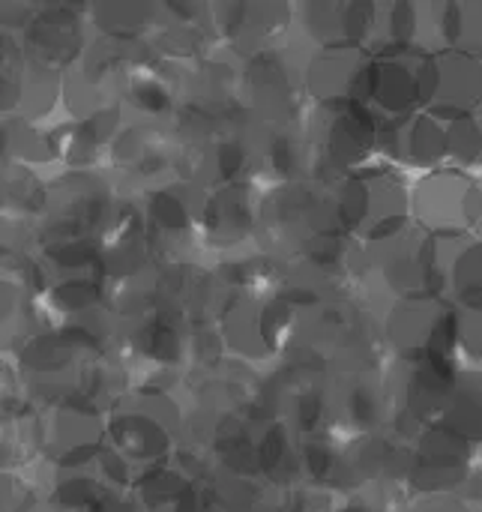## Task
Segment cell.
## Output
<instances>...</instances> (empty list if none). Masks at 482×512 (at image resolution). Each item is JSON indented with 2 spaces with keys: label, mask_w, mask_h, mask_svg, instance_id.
<instances>
[{
  "label": "cell",
  "mask_w": 482,
  "mask_h": 512,
  "mask_svg": "<svg viewBox=\"0 0 482 512\" xmlns=\"http://www.w3.org/2000/svg\"><path fill=\"white\" fill-rule=\"evenodd\" d=\"M48 441L63 459L87 456L99 444V417L90 411V405H63L51 420Z\"/></svg>",
  "instance_id": "2"
},
{
  "label": "cell",
  "mask_w": 482,
  "mask_h": 512,
  "mask_svg": "<svg viewBox=\"0 0 482 512\" xmlns=\"http://www.w3.org/2000/svg\"><path fill=\"white\" fill-rule=\"evenodd\" d=\"M81 45V27L78 18L57 6V9H45L42 18L33 21L30 33H27V48L36 60L39 69H51L60 63H69L75 57Z\"/></svg>",
  "instance_id": "1"
},
{
  "label": "cell",
  "mask_w": 482,
  "mask_h": 512,
  "mask_svg": "<svg viewBox=\"0 0 482 512\" xmlns=\"http://www.w3.org/2000/svg\"><path fill=\"white\" fill-rule=\"evenodd\" d=\"M144 408L147 411H126L114 420V441L129 453V459H153L165 447V426L156 420L150 405Z\"/></svg>",
  "instance_id": "3"
}]
</instances>
